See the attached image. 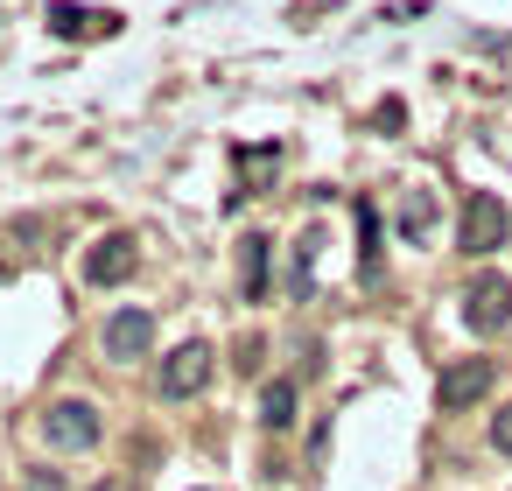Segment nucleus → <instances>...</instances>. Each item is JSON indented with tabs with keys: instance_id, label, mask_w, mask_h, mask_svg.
I'll return each mask as SVG.
<instances>
[{
	"instance_id": "f257e3e1",
	"label": "nucleus",
	"mask_w": 512,
	"mask_h": 491,
	"mask_svg": "<svg viewBox=\"0 0 512 491\" xmlns=\"http://www.w3.org/2000/svg\"><path fill=\"white\" fill-rule=\"evenodd\" d=\"M512 239V211H505V197H491V190H470V204H463V225H456V246L470 253V260H484V253H498Z\"/></svg>"
},
{
	"instance_id": "f03ea898",
	"label": "nucleus",
	"mask_w": 512,
	"mask_h": 491,
	"mask_svg": "<svg viewBox=\"0 0 512 491\" xmlns=\"http://www.w3.org/2000/svg\"><path fill=\"white\" fill-rule=\"evenodd\" d=\"M36 428H43V442H50V449H64V456L99 449V435H106V421H99V407H92V400H50Z\"/></svg>"
},
{
	"instance_id": "7ed1b4c3",
	"label": "nucleus",
	"mask_w": 512,
	"mask_h": 491,
	"mask_svg": "<svg viewBox=\"0 0 512 491\" xmlns=\"http://www.w3.org/2000/svg\"><path fill=\"white\" fill-rule=\"evenodd\" d=\"M211 365H218V351H211L204 337H190V344H176V351L162 358L155 393H162V400H197V393L211 386Z\"/></svg>"
},
{
	"instance_id": "20e7f679",
	"label": "nucleus",
	"mask_w": 512,
	"mask_h": 491,
	"mask_svg": "<svg viewBox=\"0 0 512 491\" xmlns=\"http://www.w3.org/2000/svg\"><path fill=\"white\" fill-rule=\"evenodd\" d=\"M99 351H106L113 365L148 358V351H155V309H141V302L113 309V316H106V330H99Z\"/></svg>"
},
{
	"instance_id": "39448f33",
	"label": "nucleus",
	"mask_w": 512,
	"mask_h": 491,
	"mask_svg": "<svg viewBox=\"0 0 512 491\" xmlns=\"http://www.w3.org/2000/svg\"><path fill=\"white\" fill-rule=\"evenodd\" d=\"M463 323H470L477 337L512 330V281H505V274H477V281L463 288Z\"/></svg>"
},
{
	"instance_id": "423d86ee",
	"label": "nucleus",
	"mask_w": 512,
	"mask_h": 491,
	"mask_svg": "<svg viewBox=\"0 0 512 491\" xmlns=\"http://www.w3.org/2000/svg\"><path fill=\"white\" fill-rule=\"evenodd\" d=\"M491 379H498L491 358H456V365L442 372V386H435V407H442V414H463V407H477V400L491 393Z\"/></svg>"
},
{
	"instance_id": "0eeeda50",
	"label": "nucleus",
	"mask_w": 512,
	"mask_h": 491,
	"mask_svg": "<svg viewBox=\"0 0 512 491\" xmlns=\"http://www.w3.org/2000/svg\"><path fill=\"white\" fill-rule=\"evenodd\" d=\"M134 267H141V246H134V232H106V239L85 253V281H92V288H120Z\"/></svg>"
},
{
	"instance_id": "6e6552de",
	"label": "nucleus",
	"mask_w": 512,
	"mask_h": 491,
	"mask_svg": "<svg viewBox=\"0 0 512 491\" xmlns=\"http://www.w3.org/2000/svg\"><path fill=\"white\" fill-rule=\"evenodd\" d=\"M113 29H120V15H106V8H71V0L50 8V36H64V43H92V36H113Z\"/></svg>"
},
{
	"instance_id": "1a4fd4ad",
	"label": "nucleus",
	"mask_w": 512,
	"mask_h": 491,
	"mask_svg": "<svg viewBox=\"0 0 512 491\" xmlns=\"http://www.w3.org/2000/svg\"><path fill=\"white\" fill-rule=\"evenodd\" d=\"M267 260H274V239L267 232H246L239 239V288H246V302L267 295Z\"/></svg>"
},
{
	"instance_id": "9d476101",
	"label": "nucleus",
	"mask_w": 512,
	"mask_h": 491,
	"mask_svg": "<svg viewBox=\"0 0 512 491\" xmlns=\"http://www.w3.org/2000/svg\"><path fill=\"white\" fill-rule=\"evenodd\" d=\"M393 225H400V239H407V246H421V239L435 232V197H428V190H400Z\"/></svg>"
},
{
	"instance_id": "9b49d317",
	"label": "nucleus",
	"mask_w": 512,
	"mask_h": 491,
	"mask_svg": "<svg viewBox=\"0 0 512 491\" xmlns=\"http://www.w3.org/2000/svg\"><path fill=\"white\" fill-rule=\"evenodd\" d=\"M351 218H358V274H365V281H379V204H372V197H358V204H351Z\"/></svg>"
},
{
	"instance_id": "f8f14e48",
	"label": "nucleus",
	"mask_w": 512,
	"mask_h": 491,
	"mask_svg": "<svg viewBox=\"0 0 512 491\" xmlns=\"http://www.w3.org/2000/svg\"><path fill=\"white\" fill-rule=\"evenodd\" d=\"M260 421H267V428H295V379H267V393H260Z\"/></svg>"
},
{
	"instance_id": "ddd939ff",
	"label": "nucleus",
	"mask_w": 512,
	"mask_h": 491,
	"mask_svg": "<svg viewBox=\"0 0 512 491\" xmlns=\"http://www.w3.org/2000/svg\"><path fill=\"white\" fill-rule=\"evenodd\" d=\"M316 232H302V246H295V295H309V260H316Z\"/></svg>"
},
{
	"instance_id": "4468645a",
	"label": "nucleus",
	"mask_w": 512,
	"mask_h": 491,
	"mask_svg": "<svg viewBox=\"0 0 512 491\" xmlns=\"http://www.w3.org/2000/svg\"><path fill=\"white\" fill-rule=\"evenodd\" d=\"M491 449H498V456H512V400L491 414Z\"/></svg>"
},
{
	"instance_id": "2eb2a0df",
	"label": "nucleus",
	"mask_w": 512,
	"mask_h": 491,
	"mask_svg": "<svg viewBox=\"0 0 512 491\" xmlns=\"http://www.w3.org/2000/svg\"><path fill=\"white\" fill-rule=\"evenodd\" d=\"M22 491H64V470H22Z\"/></svg>"
},
{
	"instance_id": "dca6fc26",
	"label": "nucleus",
	"mask_w": 512,
	"mask_h": 491,
	"mask_svg": "<svg viewBox=\"0 0 512 491\" xmlns=\"http://www.w3.org/2000/svg\"><path fill=\"white\" fill-rule=\"evenodd\" d=\"M92 491H134V484H127V477H99Z\"/></svg>"
}]
</instances>
